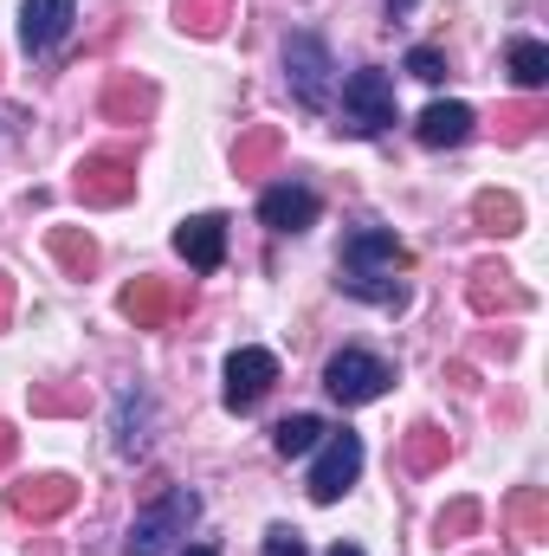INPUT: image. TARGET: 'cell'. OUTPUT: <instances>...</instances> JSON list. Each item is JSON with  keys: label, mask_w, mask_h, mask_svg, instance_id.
Here are the masks:
<instances>
[{"label": "cell", "mask_w": 549, "mask_h": 556, "mask_svg": "<svg viewBox=\"0 0 549 556\" xmlns=\"http://www.w3.org/2000/svg\"><path fill=\"white\" fill-rule=\"evenodd\" d=\"M388 382H395V369H388L382 356H369V350H343V356H330V369H323V389H330L343 408L375 402Z\"/></svg>", "instance_id": "obj_5"}, {"label": "cell", "mask_w": 549, "mask_h": 556, "mask_svg": "<svg viewBox=\"0 0 549 556\" xmlns=\"http://www.w3.org/2000/svg\"><path fill=\"white\" fill-rule=\"evenodd\" d=\"M272 382H278L272 350H233V356H227V408H233V415L259 408V402L272 395Z\"/></svg>", "instance_id": "obj_9"}, {"label": "cell", "mask_w": 549, "mask_h": 556, "mask_svg": "<svg viewBox=\"0 0 549 556\" xmlns=\"http://www.w3.org/2000/svg\"><path fill=\"white\" fill-rule=\"evenodd\" d=\"M478 518H485V511H478V498H452V505L433 518V544H465V538L478 531Z\"/></svg>", "instance_id": "obj_27"}, {"label": "cell", "mask_w": 549, "mask_h": 556, "mask_svg": "<svg viewBox=\"0 0 549 556\" xmlns=\"http://www.w3.org/2000/svg\"><path fill=\"white\" fill-rule=\"evenodd\" d=\"M356 472H362V440L343 427V433H323V453H317V466H310V498L317 505H336L349 485H356Z\"/></svg>", "instance_id": "obj_6"}, {"label": "cell", "mask_w": 549, "mask_h": 556, "mask_svg": "<svg viewBox=\"0 0 549 556\" xmlns=\"http://www.w3.org/2000/svg\"><path fill=\"white\" fill-rule=\"evenodd\" d=\"M511 78H518L524 91H544V85H549V46L518 39V46H511Z\"/></svg>", "instance_id": "obj_29"}, {"label": "cell", "mask_w": 549, "mask_h": 556, "mask_svg": "<svg viewBox=\"0 0 549 556\" xmlns=\"http://www.w3.org/2000/svg\"><path fill=\"white\" fill-rule=\"evenodd\" d=\"M142 440H149V395H142V389H124V395H117V453L137 459Z\"/></svg>", "instance_id": "obj_22"}, {"label": "cell", "mask_w": 549, "mask_h": 556, "mask_svg": "<svg viewBox=\"0 0 549 556\" xmlns=\"http://www.w3.org/2000/svg\"><path fill=\"white\" fill-rule=\"evenodd\" d=\"M330 556H362V551H356V544H336V551H330Z\"/></svg>", "instance_id": "obj_35"}, {"label": "cell", "mask_w": 549, "mask_h": 556, "mask_svg": "<svg viewBox=\"0 0 549 556\" xmlns=\"http://www.w3.org/2000/svg\"><path fill=\"white\" fill-rule=\"evenodd\" d=\"M408 72H413V78H426V85H439V78H446V59H439L433 46H413V52H408Z\"/></svg>", "instance_id": "obj_30"}, {"label": "cell", "mask_w": 549, "mask_h": 556, "mask_svg": "<svg viewBox=\"0 0 549 556\" xmlns=\"http://www.w3.org/2000/svg\"><path fill=\"white\" fill-rule=\"evenodd\" d=\"M117 311H124L137 330H162L168 317H181V311H188V291H181L175 278H137V285H124Z\"/></svg>", "instance_id": "obj_8"}, {"label": "cell", "mask_w": 549, "mask_h": 556, "mask_svg": "<svg viewBox=\"0 0 549 556\" xmlns=\"http://www.w3.org/2000/svg\"><path fill=\"white\" fill-rule=\"evenodd\" d=\"M46 247H52V260H59L72 278H91V273H98V260H104V253H98V240H91L85 227H52V233H46Z\"/></svg>", "instance_id": "obj_18"}, {"label": "cell", "mask_w": 549, "mask_h": 556, "mask_svg": "<svg viewBox=\"0 0 549 556\" xmlns=\"http://www.w3.org/2000/svg\"><path fill=\"white\" fill-rule=\"evenodd\" d=\"M330 46L317 39V33H297L291 46H284V78H291V98L304 104V111H323L330 104Z\"/></svg>", "instance_id": "obj_3"}, {"label": "cell", "mask_w": 549, "mask_h": 556, "mask_svg": "<svg viewBox=\"0 0 549 556\" xmlns=\"http://www.w3.org/2000/svg\"><path fill=\"white\" fill-rule=\"evenodd\" d=\"M188 556H220V551H214V544H194V551H188Z\"/></svg>", "instance_id": "obj_36"}, {"label": "cell", "mask_w": 549, "mask_h": 556, "mask_svg": "<svg viewBox=\"0 0 549 556\" xmlns=\"http://www.w3.org/2000/svg\"><path fill=\"white\" fill-rule=\"evenodd\" d=\"M259 220L272 227V233H304V227H317V194L310 188H266L259 194Z\"/></svg>", "instance_id": "obj_15"}, {"label": "cell", "mask_w": 549, "mask_h": 556, "mask_svg": "<svg viewBox=\"0 0 549 556\" xmlns=\"http://www.w3.org/2000/svg\"><path fill=\"white\" fill-rule=\"evenodd\" d=\"M446 453H452V440H446V427H433V420H413L408 440H401V466H408V472H439Z\"/></svg>", "instance_id": "obj_17"}, {"label": "cell", "mask_w": 549, "mask_h": 556, "mask_svg": "<svg viewBox=\"0 0 549 556\" xmlns=\"http://www.w3.org/2000/svg\"><path fill=\"white\" fill-rule=\"evenodd\" d=\"M7 317H13V278L0 273V330H7Z\"/></svg>", "instance_id": "obj_33"}, {"label": "cell", "mask_w": 549, "mask_h": 556, "mask_svg": "<svg viewBox=\"0 0 549 556\" xmlns=\"http://www.w3.org/2000/svg\"><path fill=\"white\" fill-rule=\"evenodd\" d=\"M375 266H413V253L388 227H356L343 240V273H375Z\"/></svg>", "instance_id": "obj_13"}, {"label": "cell", "mask_w": 549, "mask_h": 556, "mask_svg": "<svg viewBox=\"0 0 549 556\" xmlns=\"http://www.w3.org/2000/svg\"><path fill=\"white\" fill-rule=\"evenodd\" d=\"M505 511H511V525H518V538H524V544H544V538H549V498H544V485H518Z\"/></svg>", "instance_id": "obj_21"}, {"label": "cell", "mask_w": 549, "mask_h": 556, "mask_svg": "<svg viewBox=\"0 0 549 556\" xmlns=\"http://www.w3.org/2000/svg\"><path fill=\"white\" fill-rule=\"evenodd\" d=\"M472 220H478V233L511 240V233L524 227V201H518V194H505V188H485V194L472 201Z\"/></svg>", "instance_id": "obj_19"}, {"label": "cell", "mask_w": 549, "mask_h": 556, "mask_svg": "<svg viewBox=\"0 0 549 556\" xmlns=\"http://www.w3.org/2000/svg\"><path fill=\"white\" fill-rule=\"evenodd\" d=\"M537 124H549L544 98H524V104H505V111H498V137L505 142H531L537 137Z\"/></svg>", "instance_id": "obj_28"}, {"label": "cell", "mask_w": 549, "mask_h": 556, "mask_svg": "<svg viewBox=\"0 0 549 556\" xmlns=\"http://www.w3.org/2000/svg\"><path fill=\"white\" fill-rule=\"evenodd\" d=\"M72 505H78V485H72L65 472H39V479L7 485V511H13V518H33V525H52V518H65Z\"/></svg>", "instance_id": "obj_7"}, {"label": "cell", "mask_w": 549, "mask_h": 556, "mask_svg": "<svg viewBox=\"0 0 549 556\" xmlns=\"http://www.w3.org/2000/svg\"><path fill=\"white\" fill-rule=\"evenodd\" d=\"M465 304L478 311V317H511V311H531V291L518 285V273H505L498 260H485V266H472V278H465Z\"/></svg>", "instance_id": "obj_10"}, {"label": "cell", "mask_w": 549, "mask_h": 556, "mask_svg": "<svg viewBox=\"0 0 549 556\" xmlns=\"http://www.w3.org/2000/svg\"><path fill=\"white\" fill-rule=\"evenodd\" d=\"M323 433H330V427H323L317 415H291V420H278V427H272V446L284 453V459H297V453L323 446Z\"/></svg>", "instance_id": "obj_26"}, {"label": "cell", "mask_w": 549, "mask_h": 556, "mask_svg": "<svg viewBox=\"0 0 549 556\" xmlns=\"http://www.w3.org/2000/svg\"><path fill=\"white\" fill-rule=\"evenodd\" d=\"M98 111H104V124L137 130V124H149V117H155V85H149V78H137V72H111V85H104Z\"/></svg>", "instance_id": "obj_11"}, {"label": "cell", "mask_w": 549, "mask_h": 556, "mask_svg": "<svg viewBox=\"0 0 549 556\" xmlns=\"http://www.w3.org/2000/svg\"><path fill=\"white\" fill-rule=\"evenodd\" d=\"M72 194L85 201V207H124L130 194H137V162L130 155H85L78 162V175H72Z\"/></svg>", "instance_id": "obj_4"}, {"label": "cell", "mask_w": 549, "mask_h": 556, "mask_svg": "<svg viewBox=\"0 0 549 556\" xmlns=\"http://www.w3.org/2000/svg\"><path fill=\"white\" fill-rule=\"evenodd\" d=\"M349 298H369V304H382V311H401L408 304V285H395V278H382V273H343L336 278Z\"/></svg>", "instance_id": "obj_25"}, {"label": "cell", "mask_w": 549, "mask_h": 556, "mask_svg": "<svg viewBox=\"0 0 549 556\" xmlns=\"http://www.w3.org/2000/svg\"><path fill=\"white\" fill-rule=\"evenodd\" d=\"M278 149H284V137H278L272 124H253L246 137L233 142V168H240V175H266L278 162Z\"/></svg>", "instance_id": "obj_23"}, {"label": "cell", "mask_w": 549, "mask_h": 556, "mask_svg": "<svg viewBox=\"0 0 549 556\" xmlns=\"http://www.w3.org/2000/svg\"><path fill=\"white\" fill-rule=\"evenodd\" d=\"M194 518H201V498H194L188 485H162V498H155L137 525H130L124 556H168L181 538H188V525H194Z\"/></svg>", "instance_id": "obj_1"}, {"label": "cell", "mask_w": 549, "mask_h": 556, "mask_svg": "<svg viewBox=\"0 0 549 556\" xmlns=\"http://www.w3.org/2000/svg\"><path fill=\"white\" fill-rule=\"evenodd\" d=\"M175 253H181L194 273H214V266L227 260V220H220V214H194V220H181V227H175Z\"/></svg>", "instance_id": "obj_12"}, {"label": "cell", "mask_w": 549, "mask_h": 556, "mask_svg": "<svg viewBox=\"0 0 549 556\" xmlns=\"http://www.w3.org/2000/svg\"><path fill=\"white\" fill-rule=\"evenodd\" d=\"M13 453H20V433H13V427H7V420H0V466H7V459H13Z\"/></svg>", "instance_id": "obj_32"}, {"label": "cell", "mask_w": 549, "mask_h": 556, "mask_svg": "<svg viewBox=\"0 0 549 556\" xmlns=\"http://www.w3.org/2000/svg\"><path fill=\"white\" fill-rule=\"evenodd\" d=\"M227 0H175V26L181 33H194V39H214V33H227Z\"/></svg>", "instance_id": "obj_24"}, {"label": "cell", "mask_w": 549, "mask_h": 556, "mask_svg": "<svg viewBox=\"0 0 549 556\" xmlns=\"http://www.w3.org/2000/svg\"><path fill=\"white\" fill-rule=\"evenodd\" d=\"M472 124H478V117H472L465 104H452V98H446V104H426L413 130H420V142H426V149H452V142L472 137Z\"/></svg>", "instance_id": "obj_16"}, {"label": "cell", "mask_w": 549, "mask_h": 556, "mask_svg": "<svg viewBox=\"0 0 549 556\" xmlns=\"http://www.w3.org/2000/svg\"><path fill=\"white\" fill-rule=\"evenodd\" d=\"M72 20H78L72 0H26V7H20V39H26V52H52V46L72 33Z\"/></svg>", "instance_id": "obj_14"}, {"label": "cell", "mask_w": 549, "mask_h": 556, "mask_svg": "<svg viewBox=\"0 0 549 556\" xmlns=\"http://www.w3.org/2000/svg\"><path fill=\"white\" fill-rule=\"evenodd\" d=\"M26 556H59V551H52V544H33V551H26Z\"/></svg>", "instance_id": "obj_34"}, {"label": "cell", "mask_w": 549, "mask_h": 556, "mask_svg": "<svg viewBox=\"0 0 549 556\" xmlns=\"http://www.w3.org/2000/svg\"><path fill=\"white\" fill-rule=\"evenodd\" d=\"M388 124H395V78L375 72V65L349 72V78H343L336 130H343V137H375V130H388Z\"/></svg>", "instance_id": "obj_2"}, {"label": "cell", "mask_w": 549, "mask_h": 556, "mask_svg": "<svg viewBox=\"0 0 549 556\" xmlns=\"http://www.w3.org/2000/svg\"><path fill=\"white\" fill-rule=\"evenodd\" d=\"M266 551L272 556H304V538H297L291 525H272V531H266Z\"/></svg>", "instance_id": "obj_31"}, {"label": "cell", "mask_w": 549, "mask_h": 556, "mask_svg": "<svg viewBox=\"0 0 549 556\" xmlns=\"http://www.w3.org/2000/svg\"><path fill=\"white\" fill-rule=\"evenodd\" d=\"M33 415H46V420H65V415H85L91 408V389L85 382H33Z\"/></svg>", "instance_id": "obj_20"}]
</instances>
